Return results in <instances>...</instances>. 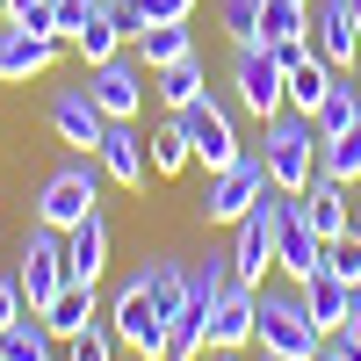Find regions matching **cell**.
<instances>
[{
	"instance_id": "f1b7e54d",
	"label": "cell",
	"mask_w": 361,
	"mask_h": 361,
	"mask_svg": "<svg viewBox=\"0 0 361 361\" xmlns=\"http://www.w3.org/2000/svg\"><path fill=\"white\" fill-rule=\"evenodd\" d=\"M195 94H209V87H202V58H180V66L159 73V102H166V116H180Z\"/></svg>"
},
{
	"instance_id": "60d3db41",
	"label": "cell",
	"mask_w": 361,
	"mask_h": 361,
	"mask_svg": "<svg viewBox=\"0 0 361 361\" xmlns=\"http://www.w3.org/2000/svg\"><path fill=\"white\" fill-rule=\"evenodd\" d=\"M318 361H340V354H333V347H325V354H318Z\"/></svg>"
},
{
	"instance_id": "603a6c76",
	"label": "cell",
	"mask_w": 361,
	"mask_h": 361,
	"mask_svg": "<svg viewBox=\"0 0 361 361\" xmlns=\"http://www.w3.org/2000/svg\"><path fill=\"white\" fill-rule=\"evenodd\" d=\"M180 58H195L188 22H159V29H145V37H137V66H145V73H166V66H180Z\"/></svg>"
},
{
	"instance_id": "2e32d148",
	"label": "cell",
	"mask_w": 361,
	"mask_h": 361,
	"mask_svg": "<svg viewBox=\"0 0 361 361\" xmlns=\"http://www.w3.org/2000/svg\"><path fill=\"white\" fill-rule=\"evenodd\" d=\"M58 51H66V44L29 37L22 22L0 15V80H37V73H51V66H58Z\"/></svg>"
},
{
	"instance_id": "6da1fadb",
	"label": "cell",
	"mask_w": 361,
	"mask_h": 361,
	"mask_svg": "<svg viewBox=\"0 0 361 361\" xmlns=\"http://www.w3.org/2000/svg\"><path fill=\"white\" fill-rule=\"evenodd\" d=\"M318 123L311 116H296V109H282V116H267L260 123V159H267V188L275 195H304L311 188V173H318Z\"/></svg>"
},
{
	"instance_id": "8d00e7d4",
	"label": "cell",
	"mask_w": 361,
	"mask_h": 361,
	"mask_svg": "<svg viewBox=\"0 0 361 361\" xmlns=\"http://www.w3.org/2000/svg\"><path fill=\"white\" fill-rule=\"evenodd\" d=\"M29 8H37V0H0V15H8V22H15V15H29Z\"/></svg>"
},
{
	"instance_id": "e575fe53",
	"label": "cell",
	"mask_w": 361,
	"mask_h": 361,
	"mask_svg": "<svg viewBox=\"0 0 361 361\" xmlns=\"http://www.w3.org/2000/svg\"><path fill=\"white\" fill-rule=\"evenodd\" d=\"M15 318H29V304H22V282H15V275H0V333H8Z\"/></svg>"
},
{
	"instance_id": "83f0119b",
	"label": "cell",
	"mask_w": 361,
	"mask_h": 361,
	"mask_svg": "<svg viewBox=\"0 0 361 361\" xmlns=\"http://www.w3.org/2000/svg\"><path fill=\"white\" fill-rule=\"evenodd\" d=\"M145 152H152V173H180V166H195L188 152V130H180V116H166V123L145 137Z\"/></svg>"
},
{
	"instance_id": "5bb4252c",
	"label": "cell",
	"mask_w": 361,
	"mask_h": 361,
	"mask_svg": "<svg viewBox=\"0 0 361 361\" xmlns=\"http://www.w3.org/2000/svg\"><path fill=\"white\" fill-rule=\"evenodd\" d=\"M275 267L289 282H311L318 267H325V238L304 224V209H296V195H289V209H282V238H275Z\"/></svg>"
},
{
	"instance_id": "ac0fdd59",
	"label": "cell",
	"mask_w": 361,
	"mask_h": 361,
	"mask_svg": "<svg viewBox=\"0 0 361 361\" xmlns=\"http://www.w3.org/2000/svg\"><path fill=\"white\" fill-rule=\"evenodd\" d=\"M296 296H304V311H311V325H318L325 340H333V333H347V311H354V289H347L340 275H325V267H318L311 282H296Z\"/></svg>"
},
{
	"instance_id": "277c9868",
	"label": "cell",
	"mask_w": 361,
	"mask_h": 361,
	"mask_svg": "<svg viewBox=\"0 0 361 361\" xmlns=\"http://www.w3.org/2000/svg\"><path fill=\"white\" fill-rule=\"evenodd\" d=\"M282 209H289V195H275L267 188L246 217L231 224V282H253L260 289V275L275 267V238H282Z\"/></svg>"
},
{
	"instance_id": "52a82bcc",
	"label": "cell",
	"mask_w": 361,
	"mask_h": 361,
	"mask_svg": "<svg viewBox=\"0 0 361 361\" xmlns=\"http://www.w3.org/2000/svg\"><path fill=\"white\" fill-rule=\"evenodd\" d=\"M15 282H22V304H29V311H51V296L73 282V267H66V231H51V224H29Z\"/></svg>"
},
{
	"instance_id": "cb8c5ba5",
	"label": "cell",
	"mask_w": 361,
	"mask_h": 361,
	"mask_svg": "<svg viewBox=\"0 0 361 361\" xmlns=\"http://www.w3.org/2000/svg\"><path fill=\"white\" fill-rule=\"evenodd\" d=\"M0 361H66L58 354V340H51V325L29 311V318H15L8 333H0Z\"/></svg>"
},
{
	"instance_id": "4dcf8cb0",
	"label": "cell",
	"mask_w": 361,
	"mask_h": 361,
	"mask_svg": "<svg viewBox=\"0 0 361 361\" xmlns=\"http://www.w3.org/2000/svg\"><path fill=\"white\" fill-rule=\"evenodd\" d=\"M325 275H340L347 289H361V224L340 231V238H325Z\"/></svg>"
},
{
	"instance_id": "8fae6325",
	"label": "cell",
	"mask_w": 361,
	"mask_h": 361,
	"mask_svg": "<svg viewBox=\"0 0 361 361\" xmlns=\"http://www.w3.org/2000/svg\"><path fill=\"white\" fill-rule=\"evenodd\" d=\"M253 325H260V289H253V282H231V289L217 296V311H209V347L246 354V347H253Z\"/></svg>"
},
{
	"instance_id": "ba28073f",
	"label": "cell",
	"mask_w": 361,
	"mask_h": 361,
	"mask_svg": "<svg viewBox=\"0 0 361 361\" xmlns=\"http://www.w3.org/2000/svg\"><path fill=\"white\" fill-rule=\"evenodd\" d=\"M267 195V159L260 152H238L224 173H209V195H202V224H238V217H246V209Z\"/></svg>"
},
{
	"instance_id": "5b68a950",
	"label": "cell",
	"mask_w": 361,
	"mask_h": 361,
	"mask_svg": "<svg viewBox=\"0 0 361 361\" xmlns=\"http://www.w3.org/2000/svg\"><path fill=\"white\" fill-rule=\"evenodd\" d=\"M231 87H238V109L260 116V123L289 109V66L275 58V44H238L231 51Z\"/></svg>"
},
{
	"instance_id": "7a4b0ae2",
	"label": "cell",
	"mask_w": 361,
	"mask_h": 361,
	"mask_svg": "<svg viewBox=\"0 0 361 361\" xmlns=\"http://www.w3.org/2000/svg\"><path fill=\"white\" fill-rule=\"evenodd\" d=\"M109 333H116V347H130L137 361H159V354H166V311H159L152 282H145V267H137V275H123V289H116Z\"/></svg>"
},
{
	"instance_id": "30bf717a",
	"label": "cell",
	"mask_w": 361,
	"mask_h": 361,
	"mask_svg": "<svg viewBox=\"0 0 361 361\" xmlns=\"http://www.w3.org/2000/svg\"><path fill=\"white\" fill-rule=\"evenodd\" d=\"M87 94H94V109L109 116V123H130V116H137V102H145V66H130V58L87 66Z\"/></svg>"
},
{
	"instance_id": "9c48e42d",
	"label": "cell",
	"mask_w": 361,
	"mask_h": 361,
	"mask_svg": "<svg viewBox=\"0 0 361 361\" xmlns=\"http://www.w3.org/2000/svg\"><path fill=\"white\" fill-rule=\"evenodd\" d=\"M180 130H188V152L202 159V173H224L246 145H238V130H231V109L217 102V94H195L188 109H180Z\"/></svg>"
},
{
	"instance_id": "e0dca14e",
	"label": "cell",
	"mask_w": 361,
	"mask_h": 361,
	"mask_svg": "<svg viewBox=\"0 0 361 361\" xmlns=\"http://www.w3.org/2000/svg\"><path fill=\"white\" fill-rule=\"evenodd\" d=\"M296 209H304V224H311L318 238L354 231V217H347V180H333V173H311V188L296 195Z\"/></svg>"
},
{
	"instance_id": "ffe728a7",
	"label": "cell",
	"mask_w": 361,
	"mask_h": 361,
	"mask_svg": "<svg viewBox=\"0 0 361 361\" xmlns=\"http://www.w3.org/2000/svg\"><path fill=\"white\" fill-rule=\"evenodd\" d=\"M44 325H51V340L58 347H66L73 333H87V325H94L102 318V304H94V282H66V289H58L51 296V311H37Z\"/></svg>"
},
{
	"instance_id": "7402d4cb",
	"label": "cell",
	"mask_w": 361,
	"mask_h": 361,
	"mask_svg": "<svg viewBox=\"0 0 361 361\" xmlns=\"http://www.w3.org/2000/svg\"><path fill=\"white\" fill-rule=\"evenodd\" d=\"M333 87H340V66H325L318 51H311V58H296V66H289V109H296V116H318Z\"/></svg>"
},
{
	"instance_id": "ab89813d",
	"label": "cell",
	"mask_w": 361,
	"mask_h": 361,
	"mask_svg": "<svg viewBox=\"0 0 361 361\" xmlns=\"http://www.w3.org/2000/svg\"><path fill=\"white\" fill-rule=\"evenodd\" d=\"M209 361H238V354H224V347H209Z\"/></svg>"
},
{
	"instance_id": "d4e9b609",
	"label": "cell",
	"mask_w": 361,
	"mask_h": 361,
	"mask_svg": "<svg viewBox=\"0 0 361 361\" xmlns=\"http://www.w3.org/2000/svg\"><path fill=\"white\" fill-rule=\"evenodd\" d=\"M311 37V0H260V44H304Z\"/></svg>"
},
{
	"instance_id": "44dd1931",
	"label": "cell",
	"mask_w": 361,
	"mask_h": 361,
	"mask_svg": "<svg viewBox=\"0 0 361 361\" xmlns=\"http://www.w3.org/2000/svg\"><path fill=\"white\" fill-rule=\"evenodd\" d=\"M123 44H130V29H123V15H116V0L102 15H87V29H73V51L87 58V66H109V58H123Z\"/></svg>"
},
{
	"instance_id": "836d02e7",
	"label": "cell",
	"mask_w": 361,
	"mask_h": 361,
	"mask_svg": "<svg viewBox=\"0 0 361 361\" xmlns=\"http://www.w3.org/2000/svg\"><path fill=\"white\" fill-rule=\"evenodd\" d=\"M109 0H51V15H58V37L73 44V29H87V15H102Z\"/></svg>"
},
{
	"instance_id": "4fadbf2b",
	"label": "cell",
	"mask_w": 361,
	"mask_h": 361,
	"mask_svg": "<svg viewBox=\"0 0 361 361\" xmlns=\"http://www.w3.org/2000/svg\"><path fill=\"white\" fill-rule=\"evenodd\" d=\"M311 51L325 66H354L361 58V22H354V0H318V22H311Z\"/></svg>"
},
{
	"instance_id": "f546056e",
	"label": "cell",
	"mask_w": 361,
	"mask_h": 361,
	"mask_svg": "<svg viewBox=\"0 0 361 361\" xmlns=\"http://www.w3.org/2000/svg\"><path fill=\"white\" fill-rule=\"evenodd\" d=\"M354 116H361V87H347V80H340L333 94H325V109L311 116V123H318V137H340V130L354 123Z\"/></svg>"
},
{
	"instance_id": "8992f818",
	"label": "cell",
	"mask_w": 361,
	"mask_h": 361,
	"mask_svg": "<svg viewBox=\"0 0 361 361\" xmlns=\"http://www.w3.org/2000/svg\"><path fill=\"white\" fill-rule=\"evenodd\" d=\"M253 340H260L267 354H304V361L325 354V333L311 325L304 296H289V289H260V325H253Z\"/></svg>"
},
{
	"instance_id": "9a60e30c",
	"label": "cell",
	"mask_w": 361,
	"mask_h": 361,
	"mask_svg": "<svg viewBox=\"0 0 361 361\" xmlns=\"http://www.w3.org/2000/svg\"><path fill=\"white\" fill-rule=\"evenodd\" d=\"M94 166L116 180V188H145V173H152V152H145V137L130 123H109L102 145H94Z\"/></svg>"
},
{
	"instance_id": "d6a6232c",
	"label": "cell",
	"mask_w": 361,
	"mask_h": 361,
	"mask_svg": "<svg viewBox=\"0 0 361 361\" xmlns=\"http://www.w3.org/2000/svg\"><path fill=\"white\" fill-rule=\"evenodd\" d=\"M66 361H116V333L94 318L87 333H73V340H66Z\"/></svg>"
},
{
	"instance_id": "4316f807",
	"label": "cell",
	"mask_w": 361,
	"mask_h": 361,
	"mask_svg": "<svg viewBox=\"0 0 361 361\" xmlns=\"http://www.w3.org/2000/svg\"><path fill=\"white\" fill-rule=\"evenodd\" d=\"M116 15H123L130 44H137L145 29H159V22H188V15H195V0H116Z\"/></svg>"
},
{
	"instance_id": "d6986e66",
	"label": "cell",
	"mask_w": 361,
	"mask_h": 361,
	"mask_svg": "<svg viewBox=\"0 0 361 361\" xmlns=\"http://www.w3.org/2000/svg\"><path fill=\"white\" fill-rule=\"evenodd\" d=\"M66 267H73V282H102L109 275V217L102 209L66 231Z\"/></svg>"
},
{
	"instance_id": "7c38bea8",
	"label": "cell",
	"mask_w": 361,
	"mask_h": 361,
	"mask_svg": "<svg viewBox=\"0 0 361 361\" xmlns=\"http://www.w3.org/2000/svg\"><path fill=\"white\" fill-rule=\"evenodd\" d=\"M51 130H58V145H73V152H94L102 130H109V116L94 109L87 87H58L51 94Z\"/></svg>"
},
{
	"instance_id": "d590c367",
	"label": "cell",
	"mask_w": 361,
	"mask_h": 361,
	"mask_svg": "<svg viewBox=\"0 0 361 361\" xmlns=\"http://www.w3.org/2000/svg\"><path fill=\"white\" fill-rule=\"evenodd\" d=\"M325 347H333L340 361H361V340H354V333H333V340H325Z\"/></svg>"
},
{
	"instance_id": "1f68e13d",
	"label": "cell",
	"mask_w": 361,
	"mask_h": 361,
	"mask_svg": "<svg viewBox=\"0 0 361 361\" xmlns=\"http://www.w3.org/2000/svg\"><path fill=\"white\" fill-rule=\"evenodd\" d=\"M217 22L231 44H260V0H217Z\"/></svg>"
},
{
	"instance_id": "484cf974",
	"label": "cell",
	"mask_w": 361,
	"mask_h": 361,
	"mask_svg": "<svg viewBox=\"0 0 361 361\" xmlns=\"http://www.w3.org/2000/svg\"><path fill=\"white\" fill-rule=\"evenodd\" d=\"M202 347H209V311H202V304H180V311L166 318V354H159V361H195Z\"/></svg>"
},
{
	"instance_id": "74e56055",
	"label": "cell",
	"mask_w": 361,
	"mask_h": 361,
	"mask_svg": "<svg viewBox=\"0 0 361 361\" xmlns=\"http://www.w3.org/2000/svg\"><path fill=\"white\" fill-rule=\"evenodd\" d=\"M347 333L361 340V289H354V311H347Z\"/></svg>"
},
{
	"instance_id": "3957f363",
	"label": "cell",
	"mask_w": 361,
	"mask_h": 361,
	"mask_svg": "<svg viewBox=\"0 0 361 361\" xmlns=\"http://www.w3.org/2000/svg\"><path fill=\"white\" fill-rule=\"evenodd\" d=\"M102 166H94V152H80V159H66L51 180H44V195H37V224H51V231H73V224H87L94 217V202H102Z\"/></svg>"
},
{
	"instance_id": "f35d334b",
	"label": "cell",
	"mask_w": 361,
	"mask_h": 361,
	"mask_svg": "<svg viewBox=\"0 0 361 361\" xmlns=\"http://www.w3.org/2000/svg\"><path fill=\"white\" fill-rule=\"evenodd\" d=\"M260 361H304V354H267V347H260Z\"/></svg>"
},
{
	"instance_id": "b9f144b4",
	"label": "cell",
	"mask_w": 361,
	"mask_h": 361,
	"mask_svg": "<svg viewBox=\"0 0 361 361\" xmlns=\"http://www.w3.org/2000/svg\"><path fill=\"white\" fill-rule=\"evenodd\" d=\"M354 22H361V0H354Z\"/></svg>"
},
{
	"instance_id": "7bdbcfd3",
	"label": "cell",
	"mask_w": 361,
	"mask_h": 361,
	"mask_svg": "<svg viewBox=\"0 0 361 361\" xmlns=\"http://www.w3.org/2000/svg\"><path fill=\"white\" fill-rule=\"evenodd\" d=\"M354 188H361V180H354Z\"/></svg>"
}]
</instances>
